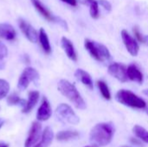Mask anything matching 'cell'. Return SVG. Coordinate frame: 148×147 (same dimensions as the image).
Wrapping results in <instances>:
<instances>
[{"label":"cell","mask_w":148,"mask_h":147,"mask_svg":"<svg viewBox=\"0 0 148 147\" xmlns=\"http://www.w3.org/2000/svg\"><path fill=\"white\" fill-rule=\"evenodd\" d=\"M115 128L110 122H99L90 130L88 139L91 144L99 147H106L114 138Z\"/></svg>","instance_id":"6da1fadb"},{"label":"cell","mask_w":148,"mask_h":147,"mask_svg":"<svg viewBox=\"0 0 148 147\" xmlns=\"http://www.w3.org/2000/svg\"><path fill=\"white\" fill-rule=\"evenodd\" d=\"M59 92L66 97L77 109L84 110L87 108L86 101L81 95L77 88L74 84L67 80H61L57 84Z\"/></svg>","instance_id":"7a4b0ae2"},{"label":"cell","mask_w":148,"mask_h":147,"mask_svg":"<svg viewBox=\"0 0 148 147\" xmlns=\"http://www.w3.org/2000/svg\"><path fill=\"white\" fill-rule=\"evenodd\" d=\"M115 100L120 104L138 110L147 109V104L144 99L128 89H121L115 94Z\"/></svg>","instance_id":"3957f363"},{"label":"cell","mask_w":148,"mask_h":147,"mask_svg":"<svg viewBox=\"0 0 148 147\" xmlns=\"http://www.w3.org/2000/svg\"><path fill=\"white\" fill-rule=\"evenodd\" d=\"M84 47L86 50L89 53L91 57L96 60L97 62H108L112 59V56L108 49L105 45L98 42H95L90 39H85Z\"/></svg>","instance_id":"277c9868"},{"label":"cell","mask_w":148,"mask_h":147,"mask_svg":"<svg viewBox=\"0 0 148 147\" xmlns=\"http://www.w3.org/2000/svg\"><path fill=\"white\" fill-rule=\"evenodd\" d=\"M56 118L66 124L76 126L80 123V118L75 113L74 109L66 103L59 104L56 109Z\"/></svg>","instance_id":"5b68a950"},{"label":"cell","mask_w":148,"mask_h":147,"mask_svg":"<svg viewBox=\"0 0 148 147\" xmlns=\"http://www.w3.org/2000/svg\"><path fill=\"white\" fill-rule=\"evenodd\" d=\"M30 2L33 4V6L36 8V10L38 11V13L42 16H43L47 21L56 23L59 25H61L62 27H63L66 30H68V24H67L66 21H64L63 19H62V18H60L58 16H55L48 10V8L41 2V0H30Z\"/></svg>","instance_id":"8992f818"},{"label":"cell","mask_w":148,"mask_h":147,"mask_svg":"<svg viewBox=\"0 0 148 147\" xmlns=\"http://www.w3.org/2000/svg\"><path fill=\"white\" fill-rule=\"evenodd\" d=\"M39 80V74L37 70L31 67H27L23 69L22 74L20 75L17 81V88L21 91L25 90L30 82L36 81Z\"/></svg>","instance_id":"52a82bcc"},{"label":"cell","mask_w":148,"mask_h":147,"mask_svg":"<svg viewBox=\"0 0 148 147\" xmlns=\"http://www.w3.org/2000/svg\"><path fill=\"white\" fill-rule=\"evenodd\" d=\"M108 74L121 82H127L128 77L127 75V67L120 62H112L108 68Z\"/></svg>","instance_id":"ba28073f"},{"label":"cell","mask_w":148,"mask_h":147,"mask_svg":"<svg viewBox=\"0 0 148 147\" xmlns=\"http://www.w3.org/2000/svg\"><path fill=\"white\" fill-rule=\"evenodd\" d=\"M121 35L123 43L127 50L128 51V53L133 56L138 55L140 52V45H139L138 41L135 38H134L126 29H122Z\"/></svg>","instance_id":"9c48e42d"},{"label":"cell","mask_w":148,"mask_h":147,"mask_svg":"<svg viewBox=\"0 0 148 147\" xmlns=\"http://www.w3.org/2000/svg\"><path fill=\"white\" fill-rule=\"evenodd\" d=\"M42 125L38 121H35L32 123L30 129L29 131V135L25 140L24 147H32L39 140L42 134Z\"/></svg>","instance_id":"30bf717a"},{"label":"cell","mask_w":148,"mask_h":147,"mask_svg":"<svg viewBox=\"0 0 148 147\" xmlns=\"http://www.w3.org/2000/svg\"><path fill=\"white\" fill-rule=\"evenodd\" d=\"M18 26L23 32V34L25 36V37L30 42H36L38 40V33L36 30V29L29 24L28 22L23 20V18L18 19Z\"/></svg>","instance_id":"8fae6325"},{"label":"cell","mask_w":148,"mask_h":147,"mask_svg":"<svg viewBox=\"0 0 148 147\" xmlns=\"http://www.w3.org/2000/svg\"><path fill=\"white\" fill-rule=\"evenodd\" d=\"M51 115L52 108L50 103L46 97H43L36 113V120L38 121H46L51 117Z\"/></svg>","instance_id":"7c38bea8"},{"label":"cell","mask_w":148,"mask_h":147,"mask_svg":"<svg viewBox=\"0 0 148 147\" xmlns=\"http://www.w3.org/2000/svg\"><path fill=\"white\" fill-rule=\"evenodd\" d=\"M127 75L128 77V80L137 82L139 84H142L144 81V76L140 69L135 65L134 63H132L127 67Z\"/></svg>","instance_id":"4fadbf2b"},{"label":"cell","mask_w":148,"mask_h":147,"mask_svg":"<svg viewBox=\"0 0 148 147\" xmlns=\"http://www.w3.org/2000/svg\"><path fill=\"white\" fill-rule=\"evenodd\" d=\"M61 45L62 48L63 49L65 54L67 55V56L73 62H77L78 56H77V53L75 51V49L74 47V44L72 43V42L68 39L65 36H62L61 39Z\"/></svg>","instance_id":"5bb4252c"},{"label":"cell","mask_w":148,"mask_h":147,"mask_svg":"<svg viewBox=\"0 0 148 147\" xmlns=\"http://www.w3.org/2000/svg\"><path fill=\"white\" fill-rule=\"evenodd\" d=\"M75 76L78 81H80L88 89H90V90L94 89V82H93L92 77L87 71H85L82 68H78L75 72Z\"/></svg>","instance_id":"9a60e30c"},{"label":"cell","mask_w":148,"mask_h":147,"mask_svg":"<svg viewBox=\"0 0 148 147\" xmlns=\"http://www.w3.org/2000/svg\"><path fill=\"white\" fill-rule=\"evenodd\" d=\"M40 98V94L38 91H30L28 95V101L22 109L23 113H29L32 111L35 106L37 104Z\"/></svg>","instance_id":"2e32d148"},{"label":"cell","mask_w":148,"mask_h":147,"mask_svg":"<svg viewBox=\"0 0 148 147\" xmlns=\"http://www.w3.org/2000/svg\"><path fill=\"white\" fill-rule=\"evenodd\" d=\"M54 138H55V135L51 127L47 126L42 133V138L40 141L37 144L34 145L32 147H49L51 145Z\"/></svg>","instance_id":"e0dca14e"},{"label":"cell","mask_w":148,"mask_h":147,"mask_svg":"<svg viewBox=\"0 0 148 147\" xmlns=\"http://www.w3.org/2000/svg\"><path fill=\"white\" fill-rule=\"evenodd\" d=\"M0 37L7 41H14L16 37V32L10 24L0 23Z\"/></svg>","instance_id":"ac0fdd59"},{"label":"cell","mask_w":148,"mask_h":147,"mask_svg":"<svg viewBox=\"0 0 148 147\" xmlns=\"http://www.w3.org/2000/svg\"><path fill=\"white\" fill-rule=\"evenodd\" d=\"M80 136V133L77 131L75 130H64L60 131L56 134V140L60 142H67L70 140H74L78 139Z\"/></svg>","instance_id":"d6986e66"},{"label":"cell","mask_w":148,"mask_h":147,"mask_svg":"<svg viewBox=\"0 0 148 147\" xmlns=\"http://www.w3.org/2000/svg\"><path fill=\"white\" fill-rule=\"evenodd\" d=\"M38 40L40 42V44L42 48V50L45 54L49 55L51 53V45L49 42V36L43 28H41L39 32H38Z\"/></svg>","instance_id":"ffe728a7"},{"label":"cell","mask_w":148,"mask_h":147,"mask_svg":"<svg viewBox=\"0 0 148 147\" xmlns=\"http://www.w3.org/2000/svg\"><path fill=\"white\" fill-rule=\"evenodd\" d=\"M134 138L138 139L140 142L148 145V130L140 125H134L132 129Z\"/></svg>","instance_id":"44dd1931"},{"label":"cell","mask_w":148,"mask_h":147,"mask_svg":"<svg viewBox=\"0 0 148 147\" xmlns=\"http://www.w3.org/2000/svg\"><path fill=\"white\" fill-rule=\"evenodd\" d=\"M85 3L89 7L90 16L94 19H97L100 16L99 3L98 0H85Z\"/></svg>","instance_id":"7402d4cb"},{"label":"cell","mask_w":148,"mask_h":147,"mask_svg":"<svg viewBox=\"0 0 148 147\" xmlns=\"http://www.w3.org/2000/svg\"><path fill=\"white\" fill-rule=\"evenodd\" d=\"M97 88L101 94V96L107 100V101H110L111 98H112V95H111V92H110V89L108 86V84L102 81V80H100L97 81Z\"/></svg>","instance_id":"603a6c76"},{"label":"cell","mask_w":148,"mask_h":147,"mask_svg":"<svg viewBox=\"0 0 148 147\" xmlns=\"http://www.w3.org/2000/svg\"><path fill=\"white\" fill-rule=\"evenodd\" d=\"M7 103L9 106H22L23 107L26 101L22 99L16 93H13L7 97Z\"/></svg>","instance_id":"cb8c5ba5"},{"label":"cell","mask_w":148,"mask_h":147,"mask_svg":"<svg viewBox=\"0 0 148 147\" xmlns=\"http://www.w3.org/2000/svg\"><path fill=\"white\" fill-rule=\"evenodd\" d=\"M10 91V84L7 81L0 79V100L5 98Z\"/></svg>","instance_id":"d4e9b609"},{"label":"cell","mask_w":148,"mask_h":147,"mask_svg":"<svg viewBox=\"0 0 148 147\" xmlns=\"http://www.w3.org/2000/svg\"><path fill=\"white\" fill-rule=\"evenodd\" d=\"M99 4L107 11H111L112 10V4L110 3L109 1L108 0H98Z\"/></svg>","instance_id":"484cf974"},{"label":"cell","mask_w":148,"mask_h":147,"mask_svg":"<svg viewBox=\"0 0 148 147\" xmlns=\"http://www.w3.org/2000/svg\"><path fill=\"white\" fill-rule=\"evenodd\" d=\"M134 36H135V39L138 41V42H144V36L143 35L140 33L139 28L137 26H135L134 28Z\"/></svg>","instance_id":"4316f807"},{"label":"cell","mask_w":148,"mask_h":147,"mask_svg":"<svg viewBox=\"0 0 148 147\" xmlns=\"http://www.w3.org/2000/svg\"><path fill=\"white\" fill-rule=\"evenodd\" d=\"M7 55H8V49L6 46L2 42H0V58L3 59L7 56Z\"/></svg>","instance_id":"83f0119b"},{"label":"cell","mask_w":148,"mask_h":147,"mask_svg":"<svg viewBox=\"0 0 148 147\" xmlns=\"http://www.w3.org/2000/svg\"><path fill=\"white\" fill-rule=\"evenodd\" d=\"M63 3L70 5V6H76L77 5V0H62Z\"/></svg>","instance_id":"f1b7e54d"},{"label":"cell","mask_w":148,"mask_h":147,"mask_svg":"<svg viewBox=\"0 0 148 147\" xmlns=\"http://www.w3.org/2000/svg\"><path fill=\"white\" fill-rule=\"evenodd\" d=\"M4 68V62H3V59L0 58V70L3 69Z\"/></svg>","instance_id":"f546056e"},{"label":"cell","mask_w":148,"mask_h":147,"mask_svg":"<svg viewBox=\"0 0 148 147\" xmlns=\"http://www.w3.org/2000/svg\"><path fill=\"white\" fill-rule=\"evenodd\" d=\"M4 123H5V120H4L3 119H0V129H1L2 126L4 125Z\"/></svg>","instance_id":"4dcf8cb0"},{"label":"cell","mask_w":148,"mask_h":147,"mask_svg":"<svg viewBox=\"0 0 148 147\" xmlns=\"http://www.w3.org/2000/svg\"><path fill=\"white\" fill-rule=\"evenodd\" d=\"M0 147H9V145L3 143V142H0Z\"/></svg>","instance_id":"1f68e13d"},{"label":"cell","mask_w":148,"mask_h":147,"mask_svg":"<svg viewBox=\"0 0 148 147\" xmlns=\"http://www.w3.org/2000/svg\"><path fill=\"white\" fill-rule=\"evenodd\" d=\"M83 147H99V146H95V145H94V144H89V145H87V146H84Z\"/></svg>","instance_id":"d6a6232c"},{"label":"cell","mask_w":148,"mask_h":147,"mask_svg":"<svg viewBox=\"0 0 148 147\" xmlns=\"http://www.w3.org/2000/svg\"><path fill=\"white\" fill-rule=\"evenodd\" d=\"M144 42H145L146 44H147L148 45V36H144Z\"/></svg>","instance_id":"836d02e7"},{"label":"cell","mask_w":148,"mask_h":147,"mask_svg":"<svg viewBox=\"0 0 148 147\" xmlns=\"http://www.w3.org/2000/svg\"><path fill=\"white\" fill-rule=\"evenodd\" d=\"M143 94H146L147 96H148V89H145V90H143Z\"/></svg>","instance_id":"e575fe53"},{"label":"cell","mask_w":148,"mask_h":147,"mask_svg":"<svg viewBox=\"0 0 148 147\" xmlns=\"http://www.w3.org/2000/svg\"><path fill=\"white\" fill-rule=\"evenodd\" d=\"M120 147H132V146H120Z\"/></svg>","instance_id":"d590c367"},{"label":"cell","mask_w":148,"mask_h":147,"mask_svg":"<svg viewBox=\"0 0 148 147\" xmlns=\"http://www.w3.org/2000/svg\"><path fill=\"white\" fill-rule=\"evenodd\" d=\"M146 111H147V114L148 115V107H147V109H146Z\"/></svg>","instance_id":"8d00e7d4"}]
</instances>
